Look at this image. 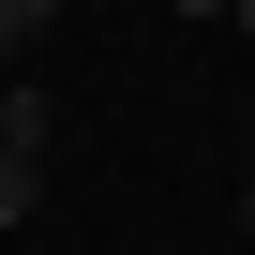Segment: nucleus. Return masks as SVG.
I'll return each mask as SVG.
<instances>
[{
	"label": "nucleus",
	"mask_w": 255,
	"mask_h": 255,
	"mask_svg": "<svg viewBox=\"0 0 255 255\" xmlns=\"http://www.w3.org/2000/svg\"><path fill=\"white\" fill-rule=\"evenodd\" d=\"M45 210V90L15 75V90H0V225H30Z\"/></svg>",
	"instance_id": "obj_1"
},
{
	"label": "nucleus",
	"mask_w": 255,
	"mask_h": 255,
	"mask_svg": "<svg viewBox=\"0 0 255 255\" xmlns=\"http://www.w3.org/2000/svg\"><path fill=\"white\" fill-rule=\"evenodd\" d=\"M30 30H45V15H30V0H0V75H15V60H30Z\"/></svg>",
	"instance_id": "obj_2"
},
{
	"label": "nucleus",
	"mask_w": 255,
	"mask_h": 255,
	"mask_svg": "<svg viewBox=\"0 0 255 255\" xmlns=\"http://www.w3.org/2000/svg\"><path fill=\"white\" fill-rule=\"evenodd\" d=\"M165 15H240V0H165Z\"/></svg>",
	"instance_id": "obj_3"
},
{
	"label": "nucleus",
	"mask_w": 255,
	"mask_h": 255,
	"mask_svg": "<svg viewBox=\"0 0 255 255\" xmlns=\"http://www.w3.org/2000/svg\"><path fill=\"white\" fill-rule=\"evenodd\" d=\"M240 240H255V180H240Z\"/></svg>",
	"instance_id": "obj_4"
},
{
	"label": "nucleus",
	"mask_w": 255,
	"mask_h": 255,
	"mask_svg": "<svg viewBox=\"0 0 255 255\" xmlns=\"http://www.w3.org/2000/svg\"><path fill=\"white\" fill-rule=\"evenodd\" d=\"M30 15H60V0H30Z\"/></svg>",
	"instance_id": "obj_5"
}]
</instances>
